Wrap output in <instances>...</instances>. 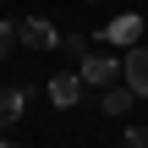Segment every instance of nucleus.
<instances>
[{"label": "nucleus", "mask_w": 148, "mask_h": 148, "mask_svg": "<svg viewBox=\"0 0 148 148\" xmlns=\"http://www.w3.org/2000/svg\"><path fill=\"white\" fill-rule=\"evenodd\" d=\"M121 82H126L137 99H148V44H132V49H126V60H121Z\"/></svg>", "instance_id": "obj_2"}, {"label": "nucleus", "mask_w": 148, "mask_h": 148, "mask_svg": "<svg viewBox=\"0 0 148 148\" xmlns=\"http://www.w3.org/2000/svg\"><path fill=\"white\" fill-rule=\"evenodd\" d=\"M99 104H104V115H126V110L137 104V93H132V88H115V82H110V88L99 93Z\"/></svg>", "instance_id": "obj_7"}, {"label": "nucleus", "mask_w": 148, "mask_h": 148, "mask_svg": "<svg viewBox=\"0 0 148 148\" xmlns=\"http://www.w3.org/2000/svg\"><path fill=\"white\" fill-rule=\"evenodd\" d=\"M121 148H148V126H132V132H126V143Z\"/></svg>", "instance_id": "obj_10"}, {"label": "nucleus", "mask_w": 148, "mask_h": 148, "mask_svg": "<svg viewBox=\"0 0 148 148\" xmlns=\"http://www.w3.org/2000/svg\"><path fill=\"white\" fill-rule=\"evenodd\" d=\"M77 77H82L88 88H110V82L121 77V60H115V55H99V49H88V55H82V71H77Z\"/></svg>", "instance_id": "obj_1"}, {"label": "nucleus", "mask_w": 148, "mask_h": 148, "mask_svg": "<svg viewBox=\"0 0 148 148\" xmlns=\"http://www.w3.org/2000/svg\"><path fill=\"white\" fill-rule=\"evenodd\" d=\"M0 148H11V143H0Z\"/></svg>", "instance_id": "obj_11"}, {"label": "nucleus", "mask_w": 148, "mask_h": 148, "mask_svg": "<svg viewBox=\"0 0 148 148\" xmlns=\"http://www.w3.org/2000/svg\"><path fill=\"white\" fill-rule=\"evenodd\" d=\"M11 44H22V38H16V22H0V60H5Z\"/></svg>", "instance_id": "obj_9"}, {"label": "nucleus", "mask_w": 148, "mask_h": 148, "mask_svg": "<svg viewBox=\"0 0 148 148\" xmlns=\"http://www.w3.org/2000/svg\"><path fill=\"white\" fill-rule=\"evenodd\" d=\"M60 49H66V55H77V60H82V55H88V38H82V33H66V38H60Z\"/></svg>", "instance_id": "obj_8"}, {"label": "nucleus", "mask_w": 148, "mask_h": 148, "mask_svg": "<svg viewBox=\"0 0 148 148\" xmlns=\"http://www.w3.org/2000/svg\"><path fill=\"white\" fill-rule=\"evenodd\" d=\"M22 110H27V88H22V82H5V88H0V132L16 126Z\"/></svg>", "instance_id": "obj_6"}, {"label": "nucleus", "mask_w": 148, "mask_h": 148, "mask_svg": "<svg viewBox=\"0 0 148 148\" xmlns=\"http://www.w3.org/2000/svg\"><path fill=\"white\" fill-rule=\"evenodd\" d=\"M82 93H88V82H82V77H71V71L49 77V104H55V110H71V104H82Z\"/></svg>", "instance_id": "obj_5"}, {"label": "nucleus", "mask_w": 148, "mask_h": 148, "mask_svg": "<svg viewBox=\"0 0 148 148\" xmlns=\"http://www.w3.org/2000/svg\"><path fill=\"white\" fill-rule=\"evenodd\" d=\"M16 38H22L27 49H60V33H55V22H44V16L16 22Z\"/></svg>", "instance_id": "obj_3"}, {"label": "nucleus", "mask_w": 148, "mask_h": 148, "mask_svg": "<svg viewBox=\"0 0 148 148\" xmlns=\"http://www.w3.org/2000/svg\"><path fill=\"white\" fill-rule=\"evenodd\" d=\"M137 38H143V16H137V11L110 16V22H104V33H99V44H137Z\"/></svg>", "instance_id": "obj_4"}]
</instances>
